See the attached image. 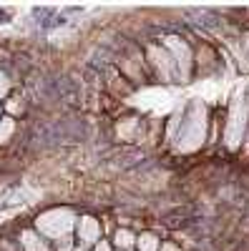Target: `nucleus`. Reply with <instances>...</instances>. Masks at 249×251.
<instances>
[{"instance_id": "1", "label": "nucleus", "mask_w": 249, "mask_h": 251, "mask_svg": "<svg viewBox=\"0 0 249 251\" xmlns=\"http://www.w3.org/2000/svg\"><path fill=\"white\" fill-rule=\"evenodd\" d=\"M206 138V106L201 100L192 103L186 118H181V131L176 133V143L181 151H194Z\"/></svg>"}, {"instance_id": "2", "label": "nucleus", "mask_w": 249, "mask_h": 251, "mask_svg": "<svg viewBox=\"0 0 249 251\" xmlns=\"http://www.w3.org/2000/svg\"><path fill=\"white\" fill-rule=\"evenodd\" d=\"M76 228V214L71 208H51V211L40 214L35 221V231L43 239H63L71 236V231Z\"/></svg>"}, {"instance_id": "3", "label": "nucleus", "mask_w": 249, "mask_h": 251, "mask_svg": "<svg viewBox=\"0 0 249 251\" xmlns=\"http://www.w3.org/2000/svg\"><path fill=\"white\" fill-rule=\"evenodd\" d=\"M247 103L244 98H237L234 106L229 111V121H226V128H224V141H226V149L229 151H237L242 141H244V131H247Z\"/></svg>"}, {"instance_id": "4", "label": "nucleus", "mask_w": 249, "mask_h": 251, "mask_svg": "<svg viewBox=\"0 0 249 251\" xmlns=\"http://www.w3.org/2000/svg\"><path fill=\"white\" fill-rule=\"evenodd\" d=\"M164 48L169 50V55L174 58L179 78H189V68H192V50H189V46H186L181 38L169 35V38L164 40Z\"/></svg>"}, {"instance_id": "5", "label": "nucleus", "mask_w": 249, "mask_h": 251, "mask_svg": "<svg viewBox=\"0 0 249 251\" xmlns=\"http://www.w3.org/2000/svg\"><path fill=\"white\" fill-rule=\"evenodd\" d=\"M101 239H103L101 236V221H96L93 216L76 219V241H78V246L93 249Z\"/></svg>"}, {"instance_id": "6", "label": "nucleus", "mask_w": 249, "mask_h": 251, "mask_svg": "<svg viewBox=\"0 0 249 251\" xmlns=\"http://www.w3.org/2000/svg\"><path fill=\"white\" fill-rule=\"evenodd\" d=\"M149 58H151V63H154L156 73L161 75V80L171 83V80L179 75V71H176V63H174V58L169 55V50H166V48L151 46V48H149Z\"/></svg>"}, {"instance_id": "7", "label": "nucleus", "mask_w": 249, "mask_h": 251, "mask_svg": "<svg viewBox=\"0 0 249 251\" xmlns=\"http://www.w3.org/2000/svg\"><path fill=\"white\" fill-rule=\"evenodd\" d=\"M20 246H23V251H51V244L40 236L35 228H26V231L20 234Z\"/></svg>"}, {"instance_id": "8", "label": "nucleus", "mask_w": 249, "mask_h": 251, "mask_svg": "<svg viewBox=\"0 0 249 251\" xmlns=\"http://www.w3.org/2000/svg\"><path fill=\"white\" fill-rule=\"evenodd\" d=\"M113 246H116L118 251H123V249H136V234L131 231V228H116Z\"/></svg>"}, {"instance_id": "9", "label": "nucleus", "mask_w": 249, "mask_h": 251, "mask_svg": "<svg viewBox=\"0 0 249 251\" xmlns=\"http://www.w3.org/2000/svg\"><path fill=\"white\" fill-rule=\"evenodd\" d=\"M159 246H161V241L151 231H141L136 236V251H159Z\"/></svg>"}, {"instance_id": "10", "label": "nucleus", "mask_w": 249, "mask_h": 251, "mask_svg": "<svg viewBox=\"0 0 249 251\" xmlns=\"http://www.w3.org/2000/svg\"><path fill=\"white\" fill-rule=\"evenodd\" d=\"M13 133H15V118L13 116H3L0 118V143H8Z\"/></svg>"}, {"instance_id": "11", "label": "nucleus", "mask_w": 249, "mask_h": 251, "mask_svg": "<svg viewBox=\"0 0 249 251\" xmlns=\"http://www.w3.org/2000/svg\"><path fill=\"white\" fill-rule=\"evenodd\" d=\"M73 249H76L73 236H63V239H58V241H55V251H73Z\"/></svg>"}, {"instance_id": "12", "label": "nucleus", "mask_w": 249, "mask_h": 251, "mask_svg": "<svg viewBox=\"0 0 249 251\" xmlns=\"http://www.w3.org/2000/svg\"><path fill=\"white\" fill-rule=\"evenodd\" d=\"M8 93H10V78H8L3 71H0V100H3Z\"/></svg>"}, {"instance_id": "13", "label": "nucleus", "mask_w": 249, "mask_h": 251, "mask_svg": "<svg viewBox=\"0 0 249 251\" xmlns=\"http://www.w3.org/2000/svg\"><path fill=\"white\" fill-rule=\"evenodd\" d=\"M13 116H18V113H23V100H20V98H10V103H8V106H5Z\"/></svg>"}, {"instance_id": "14", "label": "nucleus", "mask_w": 249, "mask_h": 251, "mask_svg": "<svg viewBox=\"0 0 249 251\" xmlns=\"http://www.w3.org/2000/svg\"><path fill=\"white\" fill-rule=\"evenodd\" d=\"M91 251H113V246H111V241L101 239V241H98V244H96V246H93Z\"/></svg>"}, {"instance_id": "15", "label": "nucleus", "mask_w": 249, "mask_h": 251, "mask_svg": "<svg viewBox=\"0 0 249 251\" xmlns=\"http://www.w3.org/2000/svg\"><path fill=\"white\" fill-rule=\"evenodd\" d=\"M159 251H181V246H176L174 241H164V244L159 246Z\"/></svg>"}, {"instance_id": "16", "label": "nucleus", "mask_w": 249, "mask_h": 251, "mask_svg": "<svg viewBox=\"0 0 249 251\" xmlns=\"http://www.w3.org/2000/svg\"><path fill=\"white\" fill-rule=\"evenodd\" d=\"M244 53H247V60H249V35H244Z\"/></svg>"}, {"instance_id": "17", "label": "nucleus", "mask_w": 249, "mask_h": 251, "mask_svg": "<svg viewBox=\"0 0 249 251\" xmlns=\"http://www.w3.org/2000/svg\"><path fill=\"white\" fill-rule=\"evenodd\" d=\"M73 251H91V249H86V246H78V244H76V249H73Z\"/></svg>"}, {"instance_id": "18", "label": "nucleus", "mask_w": 249, "mask_h": 251, "mask_svg": "<svg viewBox=\"0 0 249 251\" xmlns=\"http://www.w3.org/2000/svg\"><path fill=\"white\" fill-rule=\"evenodd\" d=\"M116 251H118V249H116ZM123 251H136V249H123Z\"/></svg>"}, {"instance_id": "19", "label": "nucleus", "mask_w": 249, "mask_h": 251, "mask_svg": "<svg viewBox=\"0 0 249 251\" xmlns=\"http://www.w3.org/2000/svg\"><path fill=\"white\" fill-rule=\"evenodd\" d=\"M0 113H3V108H0ZM0 118H3V116H0Z\"/></svg>"}]
</instances>
